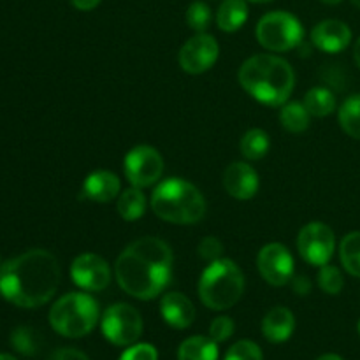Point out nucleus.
<instances>
[{
    "label": "nucleus",
    "instance_id": "1",
    "mask_svg": "<svg viewBox=\"0 0 360 360\" xmlns=\"http://www.w3.org/2000/svg\"><path fill=\"white\" fill-rule=\"evenodd\" d=\"M62 278L58 260L48 250H28L0 267V295L18 308H39L51 301Z\"/></svg>",
    "mask_w": 360,
    "mask_h": 360
},
{
    "label": "nucleus",
    "instance_id": "2",
    "mask_svg": "<svg viewBox=\"0 0 360 360\" xmlns=\"http://www.w3.org/2000/svg\"><path fill=\"white\" fill-rule=\"evenodd\" d=\"M238 79L246 94L260 104L278 108L287 104L295 86L294 69L276 55H255L241 65Z\"/></svg>",
    "mask_w": 360,
    "mask_h": 360
},
{
    "label": "nucleus",
    "instance_id": "3",
    "mask_svg": "<svg viewBox=\"0 0 360 360\" xmlns=\"http://www.w3.org/2000/svg\"><path fill=\"white\" fill-rule=\"evenodd\" d=\"M171 266L157 262L127 246L115 264V276L122 290L141 301L155 299L171 281Z\"/></svg>",
    "mask_w": 360,
    "mask_h": 360
},
{
    "label": "nucleus",
    "instance_id": "4",
    "mask_svg": "<svg viewBox=\"0 0 360 360\" xmlns=\"http://www.w3.org/2000/svg\"><path fill=\"white\" fill-rule=\"evenodd\" d=\"M151 210L169 224L193 225L206 217L207 206L195 185L181 178H169L153 190Z\"/></svg>",
    "mask_w": 360,
    "mask_h": 360
},
{
    "label": "nucleus",
    "instance_id": "5",
    "mask_svg": "<svg viewBox=\"0 0 360 360\" xmlns=\"http://www.w3.org/2000/svg\"><path fill=\"white\" fill-rule=\"evenodd\" d=\"M245 292V274L231 259L210 262L199 280V297L206 308L224 311L232 308Z\"/></svg>",
    "mask_w": 360,
    "mask_h": 360
},
{
    "label": "nucleus",
    "instance_id": "6",
    "mask_svg": "<svg viewBox=\"0 0 360 360\" xmlns=\"http://www.w3.org/2000/svg\"><path fill=\"white\" fill-rule=\"evenodd\" d=\"M98 322V304L91 295L72 292L60 297L49 309L53 330L63 338H83Z\"/></svg>",
    "mask_w": 360,
    "mask_h": 360
},
{
    "label": "nucleus",
    "instance_id": "7",
    "mask_svg": "<svg viewBox=\"0 0 360 360\" xmlns=\"http://www.w3.org/2000/svg\"><path fill=\"white\" fill-rule=\"evenodd\" d=\"M257 41L267 51L283 53L301 46L304 37V28L288 11H271L264 14L257 23Z\"/></svg>",
    "mask_w": 360,
    "mask_h": 360
},
{
    "label": "nucleus",
    "instance_id": "8",
    "mask_svg": "<svg viewBox=\"0 0 360 360\" xmlns=\"http://www.w3.org/2000/svg\"><path fill=\"white\" fill-rule=\"evenodd\" d=\"M102 334L115 347H130L143 334V316L134 306L116 302L104 311Z\"/></svg>",
    "mask_w": 360,
    "mask_h": 360
},
{
    "label": "nucleus",
    "instance_id": "9",
    "mask_svg": "<svg viewBox=\"0 0 360 360\" xmlns=\"http://www.w3.org/2000/svg\"><path fill=\"white\" fill-rule=\"evenodd\" d=\"M123 171L130 185L137 188H146L157 183L164 172V158L148 144L134 146L123 160Z\"/></svg>",
    "mask_w": 360,
    "mask_h": 360
},
{
    "label": "nucleus",
    "instance_id": "10",
    "mask_svg": "<svg viewBox=\"0 0 360 360\" xmlns=\"http://www.w3.org/2000/svg\"><path fill=\"white\" fill-rule=\"evenodd\" d=\"M297 250L308 264L322 267L330 262L336 250V238L329 225L311 221L304 225L297 236Z\"/></svg>",
    "mask_w": 360,
    "mask_h": 360
},
{
    "label": "nucleus",
    "instance_id": "11",
    "mask_svg": "<svg viewBox=\"0 0 360 360\" xmlns=\"http://www.w3.org/2000/svg\"><path fill=\"white\" fill-rule=\"evenodd\" d=\"M257 267L264 280L273 287H283L294 278V259L288 248L280 243H269L257 257Z\"/></svg>",
    "mask_w": 360,
    "mask_h": 360
},
{
    "label": "nucleus",
    "instance_id": "12",
    "mask_svg": "<svg viewBox=\"0 0 360 360\" xmlns=\"http://www.w3.org/2000/svg\"><path fill=\"white\" fill-rule=\"evenodd\" d=\"M220 46L210 34H197L190 37L179 49V65L188 74H202L217 63Z\"/></svg>",
    "mask_w": 360,
    "mask_h": 360
},
{
    "label": "nucleus",
    "instance_id": "13",
    "mask_svg": "<svg viewBox=\"0 0 360 360\" xmlns=\"http://www.w3.org/2000/svg\"><path fill=\"white\" fill-rule=\"evenodd\" d=\"M70 278L83 290L102 292L111 283V269L97 253H81L70 266Z\"/></svg>",
    "mask_w": 360,
    "mask_h": 360
},
{
    "label": "nucleus",
    "instance_id": "14",
    "mask_svg": "<svg viewBox=\"0 0 360 360\" xmlns=\"http://www.w3.org/2000/svg\"><path fill=\"white\" fill-rule=\"evenodd\" d=\"M224 188L238 200H248L259 192V174L246 162H232L224 172Z\"/></svg>",
    "mask_w": 360,
    "mask_h": 360
},
{
    "label": "nucleus",
    "instance_id": "15",
    "mask_svg": "<svg viewBox=\"0 0 360 360\" xmlns=\"http://www.w3.org/2000/svg\"><path fill=\"white\" fill-rule=\"evenodd\" d=\"M350 27L340 20H323L311 30V42L323 53H341L350 46Z\"/></svg>",
    "mask_w": 360,
    "mask_h": 360
},
{
    "label": "nucleus",
    "instance_id": "16",
    "mask_svg": "<svg viewBox=\"0 0 360 360\" xmlns=\"http://www.w3.org/2000/svg\"><path fill=\"white\" fill-rule=\"evenodd\" d=\"M160 313L164 322L172 329H188L195 320V306L179 292H169L162 297Z\"/></svg>",
    "mask_w": 360,
    "mask_h": 360
},
{
    "label": "nucleus",
    "instance_id": "17",
    "mask_svg": "<svg viewBox=\"0 0 360 360\" xmlns=\"http://www.w3.org/2000/svg\"><path fill=\"white\" fill-rule=\"evenodd\" d=\"M122 190V181L111 171H95L83 183V195L94 202H109Z\"/></svg>",
    "mask_w": 360,
    "mask_h": 360
},
{
    "label": "nucleus",
    "instance_id": "18",
    "mask_svg": "<svg viewBox=\"0 0 360 360\" xmlns=\"http://www.w3.org/2000/svg\"><path fill=\"white\" fill-rule=\"evenodd\" d=\"M295 316L285 306L271 309L262 320V334L269 343H285L294 334Z\"/></svg>",
    "mask_w": 360,
    "mask_h": 360
},
{
    "label": "nucleus",
    "instance_id": "19",
    "mask_svg": "<svg viewBox=\"0 0 360 360\" xmlns=\"http://www.w3.org/2000/svg\"><path fill=\"white\" fill-rule=\"evenodd\" d=\"M248 20V4L246 0H224L218 7L217 23L221 32L239 30Z\"/></svg>",
    "mask_w": 360,
    "mask_h": 360
},
{
    "label": "nucleus",
    "instance_id": "20",
    "mask_svg": "<svg viewBox=\"0 0 360 360\" xmlns=\"http://www.w3.org/2000/svg\"><path fill=\"white\" fill-rule=\"evenodd\" d=\"M178 360H218V343L206 336H192L178 348Z\"/></svg>",
    "mask_w": 360,
    "mask_h": 360
},
{
    "label": "nucleus",
    "instance_id": "21",
    "mask_svg": "<svg viewBox=\"0 0 360 360\" xmlns=\"http://www.w3.org/2000/svg\"><path fill=\"white\" fill-rule=\"evenodd\" d=\"M302 104L308 109L309 115L316 116V118H323V116H329L336 109V95L329 88L315 86L304 95Z\"/></svg>",
    "mask_w": 360,
    "mask_h": 360
},
{
    "label": "nucleus",
    "instance_id": "22",
    "mask_svg": "<svg viewBox=\"0 0 360 360\" xmlns=\"http://www.w3.org/2000/svg\"><path fill=\"white\" fill-rule=\"evenodd\" d=\"M116 207H118V213L123 220L136 221L146 211V197L141 192V188L132 186V188H127L120 193Z\"/></svg>",
    "mask_w": 360,
    "mask_h": 360
},
{
    "label": "nucleus",
    "instance_id": "23",
    "mask_svg": "<svg viewBox=\"0 0 360 360\" xmlns=\"http://www.w3.org/2000/svg\"><path fill=\"white\" fill-rule=\"evenodd\" d=\"M309 112L302 102H288L280 111V122L285 130L292 134H301L309 127Z\"/></svg>",
    "mask_w": 360,
    "mask_h": 360
},
{
    "label": "nucleus",
    "instance_id": "24",
    "mask_svg": "<svg viewBox=\"0 0 360 360\" xmlns=\"http://www.w3.org/2000/svg\"><path fill=\"white\" fill-rule=\"evenodd\" d=\"M271 146V141L267 132H264L262 129H250L245 136L241 137V155L248 160H260L267 155Z\"/></svg>",
    "mask_w": 360,
    "mask_h": 360
},
{
    "label": "nucleus",
    "instance_id": "25",
    "mask_svg": "<svg viewBox=\"0 0 360 360\" xmlns=\"http://www.w3.org/2000/svg\"><path fill=\"white\" fill-rule=\"evenodd\" d=\"M340 259L345 271L352 276L360 278V232H350L340 245Z\"/></svg>",
    "mask_w": 360,
    "mask_h": 360
},
{
    "label": "nucleus",
    "instance_id": "26",
    "mask_svg": "<svg viewBox=\"0 0 360 360\" xmlns=\"http://www.w3.org/2000/svg\"><path fill=\"white\" fill-rule=\"evenodd\" d=\"M338 118H340L341 129L348 136L360 139V94L352 95L343 102L340 112H338Z\"/></svg>",
    "mask_w": 360,
    "mask_h": 360
},
{
    "label": "nucleus",
    "instance_id": "27",
    "mask_svg": "<svg viewBox=\"0 0 360 360\" xmlns=\"http://www.w3.org/2000/svg\"><path fill=\"white\" fill-rule=\"evenodd\" d=\"M11 345L25 357H32L39 350V336L30 327H18L11 334Z\"/></svg>",
    "mask_w": 360,
    "mask_h": 360
},
{
    "label": "nucleus",
    "instance_id": "28",
    "mask_svg": "<svg viewBox=\"0 0 360 360\" xmlns=\"http://www.w3.org/2000/svg\"><path fill=\"white\" fill-rule=\"evenodd\" d=\"M186 23H188V27L192 28V30L204 34L211 23L210 6L200 2V0H195V2L190 4L188 9H186Z\"/></svg>",
    "mask_w": 360,
    "mask_h": 360
},
{
    "label": "nucleus",
    "instance_id": "29",
    "mask_svg": "<svg viewBox=\"0 0 360 360\" xmlns=\"http://www.w3.org/2000/svg\"><path fill=\"white\" fill-rule=\"evenodd\" d=\"M316 278H319V287L329 295H338L345 287L343 274L336 266H329V264L322 266Z\"/></svg>",
    "mask_w": 360,
    "mask_h": 360
},
{
    "label": "nucleus",
    "instance_id": "30",
    "mask_svg": "<svg viewBox=\"0 0 360 360\" xmlns=\"http://www.w3.org/2000/svg\"><path fill=\"white\" fill-rule=\"evenodd\" d=\"M224 360H264V355L259 345L248 340H241L229 348Z\"/></svg>",
    "mask_w": 360,
    "mask_h": 360
},
{
    "label": "nucleus",
    "instance_id": "31",
    "mask_svg": "<svg viewBox=\"0 0 360 360\" xmlns=\"http://www.w3.org/2000/svg\"><path fill=\"white\" fill-rule=\"evenodd\" d=\"M232 334H234V322H232L231 316H218L211 322L210 338L217 343H224Z\"/></svg>",
    "mask_w": 360,
    "mask_h": 360
},
{
    "label": "nucleus",
    "instance_id": "32",
    "mask_svg": "<svg viewBox=\"0 0 360 360\" xmlns=\"http://www.w3.org/2000/svg\"><path fill=\"white\" fill-rule=\"evenodd\" d=\"M120 360H158V352L148 343H134L123 352Z\"/></svg>",
    "mask_w": 360,
    "mask_h": 360
},
{
    "label": "nucleus",
    "instance_id": "33",
    "mask_svg": "<svg viewBox=\"0 0 360 360\" xmlns=\"http://www.w3.org/2000/svg\"><path fill=\"white\" fill-rule=\"evenodd\" d=\"M199 255L206 262H214V260L221 259V255H224V245L220 243V239L213 238V236H207V238H204L200 241Z\"/></svg>",
    "mask_w": 360,
    "mask_h": 360
},
{
    "label": "nucleus",
    "instance_id": "34",
    "mask_svg": "<svg viewBox=\"0 0 360 360\" xmlns=\"http://www.w3.org/2000/svg\"><path fill=\"white\" fill-rule=\"evenodd\" d=\"M48 360H90L86 357V354H83L81 350L76 348H58V350L53 352L49 355Z\"/></svg>",
    "mask_w": 360,
    "mask_h": 360
},
{
    "label": "nucleus",
    "instance_id": "35",
    "mask_svg": "<svg viewBox=\"0 0 360 360\" xmlns=\"http://www.w3.org/2000/svg\"><path fill=\"white\" fill-rule=\"evenodd\" d=\"M292 287H294V290L297 292V294L301 295H306L311 292V283H309V280L306 276H299V278H292Z\"/></svg>",
    "mask_w": 360,
    "mask_h": 360
},
{
    "label": "nucleus",
    "instance_id": "36",
    "mask_svg": "<svg viewBox=\"0 0 360 360\" xmlns=\"http://www.w3.org/2000/svg\"><path fill=\"white\" fill-rule=\"evenodd\" d=\"M72 6L79 11H91L102 2V0H70Z\"/></svg>",
    "mask_w": 360,
    "mask_h": 360
},
{
    "label": "nucleus",
    "instance_id": "37",
    "mask_svg": "<svg viewBox=\"0 0 360 360\" xmlns=\"http://www.w3.org/2000/svg\"><path fill=\"white\" fill-rule=\"evenodd\" d=\"M354 58H355V63H357V67L360 69V37L357 39V42H355L354 46Z\"/></svg>",
    "mask_w": 360,
    "mask_h": 360
},
{
    "label": "nucleus",
    "instance_id": "38",
    "mask_svg": "<svg viewBox=\"0 0 360 360\" xmlns=\"http://www.w3.org/2000/svg\"><path fill=\"white\" fill-rule=\"evenodd\" d=\"M316 360H345V359H341L340 355H336V354H326V355H322V357H319Z\"/></svg>",
    "mask_w": 360,
    "mask_h": 360
},
{
    "label": "nucleus",
    "instance_id": "39",
    "mask_svg": "<svg viewBox=\"0 0 360 360\" xmlns=\"http://www.w3.org/2000/svg\"><path fill=\"white\" fill-rule=\"evenodd\" d=\"M320 2L327 4V6H338V4H341L343 0H320Z\"/></svg>",
    "mask_w": 360,
    "mask_h": 360
},
{
    "label": "nucleus",
    "instance_id": "40",
    "mask_svg": "<svg viewBox=\"0 0 360 360\" xmlns=\"http://www.w3.org/2000/svg\"><path fill=\"white\" fill-rule=\"evenodd\" d=\"M0 360H18V359L13 357V355H9V354H0Z\"/></svg>",
    "mask_w": 360,
    "mask_h": 360
},
{
    "label": "nucleus",
    "instance_id": "41",
    "mask_svg": "<svg viewBox=\"0 0 360 360\" xmlns=\"http://www.w3.org/2000/svg\"><path fill=\"white\" fill-rule=\"evenodd\" d=\"M248 2H253V4H266V2H273V0H248Z\"/></svg>",
    "mask_w": 360,
    "mask_h": 360
},
{
    "label": "nucleus",
    "instance_id": "42",
    "mask_svg": "<svg viewBox=\"0 0 360 360\" xmlns=\"http://www.w3.org/2000/svg\"><path fill=\"white\" fill-rule=\"evenodd\" d=\"M352 4H354V6L357 7V9H360V0H352Z\"/></svg>",
    "mask_w": 360,
    "mask_h": 360
},
{
    "label": "nucleus",
    "instance_id": "43",
    "mask_svg": "<svg viewBox=\"0 0 360 360\" xmlns=\"http://www.w3.org/2000/svg\"><path fill=\"white\" fill-rule=\"evenodd\" d=\"M357 329H359V334H360V320H359V327H357Z\"/></svg>",
    "mask_w": 360,
    "mask_h": 360
}]
</instances>
